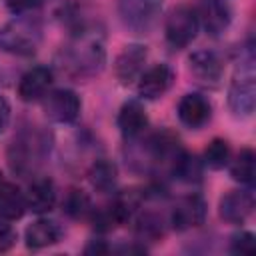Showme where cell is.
<instances>
[{
  "label": "cell",
  "mask_w": 256,
  "mask_h": 256,
  "mask_svg": "<svg viewBox=\"0 0 256 256\" xmlns=\"http://www.w3.org/2000/svg\"><path fill=\"white\" fill-rule=\"evenodd\" d=\"M106 62L104 34L96 26H80L58 54V68L70 78H92Z\"/></svg>",
  "instance_id": "1"
},
{
  "label": "cell",
  "mask_w": 256,
  "mask_h": 256,
  "mask_svg": "<svg viewBox=\"0 0 256 256\" xmlns=\"http://www.w3.org/2000/svg\"><path fill=\"white\" fill-rule=\"evenodd\" d=\"M52 148L50 134L40 128H24L20 130L10 148H8V164L18 176H32L48 158Z\"/></svg>",
  "instance_id": "2"
},
{
  "label": "cell",
  "mask_w": 256,
  "mask_h": 256,
  "mask_svg": "<svg viewBox=\"0 0 256 256\" xmlns=\"http://www.w3.org/2000/svg\"><path fill=\"white\" fill-rule=\"evenodd\" d=\"M256 104V70H254V50L248 44L234 68L228 86V106L234 116H250Z\"/></svg>",
  "instance_id": "3"
},
{
  "label": "cell",
  "mask_w": 256,
  "mask_h": 256,
  "mask_svg": "<svg viewBox=\"0 0 256 256\" xmlns=\"http://www.w3.org/2000/svg\"><path fill=\"white\" fill-rule=\"evenodd\" d=\"M42 40V26L38 20L16 16L0 26V50L14 56H32Z\"/></svg>",
  "instance_id": "4"
},
{
  "label": "cell",
  "mask_w": 256,
  "mask_h": 256,
  "mask_svg": "<svg viewBox=\"0 0 256 256\" xmlns=\"http://www.w3.org/2000/svg\"><path fill=\"white\" fill-rule=\"evenodd\" d=\"M198 28H200L198 12L190 6H176L166 18L164 36L172 48L180 50L192 44V40L198 34Z\"/></svg>",
  "instance_id": "5"
},
{
  "label": "cell",
  "mask_w": 256,
  "mask_h": 256,
  "mask_svg": "<svg viewBox=\"0 0 256 256\" xmlns=\"http://www.w3.org/2000/svg\"><path fill=\"white\" fill-rule=\"evenodd\" d=\"M162 12V0H118V16L122 24L136 32H148Z\"/></svg>",
  "instance_id": "6"
},
{
  "label": "cell",
  "mask_w": 256,
  "mask_h": 256,
  "mask_svg": "<svg viewBox=\"0 0 256 256\" xmlns=\"http://www.w3.org/2000/svg\"><path fill=\"white\" fill-rule=\"evenodd\" d=\"M44 114L58 124H74L82 112L80 96L70 88H56L42 98Z\"/></svg>",
  "instance_id": "7"
},
{
  "label": "cell",
  "mask_w": 256,
  "mask_h": 256,
  "mask_svg": "<svg viewBox=\"0 0 256 256\" xmlns=\"http://www.w3.org/2000/svg\"><path fill=\"white\" fill-rule=\"evenodd\" d=\"M206 212H208L206 200L200 194H188V196H182L170 210V224L174 230L184 232L204 224Z\"/></svg>",
  "instance_id": "8"
},
{
  "label": "cell",
  "mask_w": 256,
  "mask_h": 256,
  "mask_svg": "<svg viewBox=\"0 0 256 256\" xmlns=\"http://www.w3.org/2000/svg\"><path fill=\"white\" fill-rule=\"evenodd\" d=\"M174 84V70L172 66L160 62L150 66L146 72L138 78V96L144 100H156L162 98Z\"/></svg>",
  "instance_id": "9"
},
{
  "label": "cell",
  "mask_w": 256,
  "mask_h": 256,
  "mask_svg": "<svg viewBox=\"0 0 256 256\" xmlns=\"http://www.w3.org/2000/svg\"><path fill=\"white\" fill-rule=\"evenodd\" d=\"M176 114H178V120L186 126V128H192V130H198L202 128L210 116H212V104L206 96L198 94V92H190V94H184L176 106Z\"/></svg>",
  "instance_id": "10"
},
{
  "label": "cell",
  "mask_w": 256,
  "mask_h": 256,
  "mask_svg": "<svg viewBox=\"0 0 256 256\" xmlns=\"http://www.w3.org/2000/svg\"><path fill=\"white\" fill-rule=\"evenodd\" d=\"M146 56H148V52H146V46H142V44L124 46V50L114 60V74L120 80V84L128 86L140 78V74L144 70Z\"/></svg>",
  "instance_id": "11"
},
{
  "label": "cell",
  "mask_w": 256,
  "mask_h": 256,
  "mask_svg": "<svg viewBox=\"0 0 256 256\" xmlns=\"http://www.w3.org/2000/svg\"><path fill=\"white\" fill-rule=\"evenodd\" d=\"M188 64H190V72L194 74V78L210 88H216L222 80L224 74V66L220 62V58L216 56V52L212 50H194L188 56Z\"/></svg>",
  "instance_id": "12"
},
{
  "label": "cell",
  "mask_w": 256,
  "mask_h": 256,
  "mask_svg": "<svg viewBox=\"0 0 256 256\" xmlns=\"http://www.w3.org/2000/svg\"><path fill=\"white\" fill-rule=\"evenodd\" d=\"M54 82V72L48 66H32L20 76L18 82V96L24 102H36L42 100L48 94V88Z\"/></svg>",
  "instance_id": "13"
},
{
  "label": "cell",
  "mask_w": 256,
  "mask_h": 256,
  "mask_svg": "<svg viewBox=\"0 0 256 256\" xmlns=\"http://www.w3.org/2000/svg\"><path fill=\"white\" fill-rule=\"evenodd\" d=\"M254 210V196L248 190H230L220 198L218 212L228 224H244Z\"/></svg>",
  "instance_id": "14"
},
{
  "label": "cell",
  "mask_w": 256,
  "mask_h": 256,
  "mask_svg": "<svg viewBox=\"0 0 256 256\" xmlns=\"http://www.w3.org/2000/svg\"><path fill=\"white\" fill-rule=\"evenodd\" d=\"M116 124H118L120 132L126 140L138 138L148 126V114H146V108L142 106V102L140 100H126L118 110Z\"/></svg>",
  "instance_id": "15"
},
{
  "label": "cell",
  "mask_w": 256,
  "mask_h": 256,
  "mask_svg": "<svg viewBox=\"0 0 256 256\" xmlns=\"http://www.w3.org/2000/svg\"><path fill=\"white\" fill-rule=\"evenodd\" d=\"M198 20L210 36H220L232 22L228 0H204L198 10Z\"/></svg>",
  "instance_id": "16"
},
{
  "label": "cell",
  "mask_w": 256,
  "mask_h": 256,
  "mask_svg": "<svg viewBox=\"0 0 256 256\" xmlns=\"http://www.w3.org/2000/svg\"><path fill=\"white\" fill-rule=\"evenodd\" d=\"M26 196V210L42 216V214H48L54 204H56V188H54V182L48 178V176H42V178H34L28 186V192L24 194Z\"/></svg>",
  "instance_id": "17"
},
{
  "label": "cell",
  "mask_w": 256,
  "mask_h": 256,
  "mask_svg": "<svg viewBox=\"0 0 256 256\" xmlns=\"http://www.w3.org/2000/svg\"><path fill=\"white\" fill-rule=\"evenodd\" d=\"M60 238H62V228L54 220H48V218H38L32 224H28L24 230L26 246L32 250L48 248V246L60 242Z\"/></svg>",
  "instance_id": "18"
},
{
  "label": "cell",
  "mask_w": 256,
  "mask_h": 256,
  "mask_svg": "<svg viewBox=\"0 0 256 256\" xmlns=\"http://www.w3.org/2000/svg\"><path fill=\"white\" fill-rule=\"evenodd\" d=\"M24 212H26L24 192L12 182H2L0 184V218L12 222L22 218Z\"/></svg>",
  "instance_id": "19"
},
{
  "label": "cell",
  "mask_w": 256,
  "mask_h": 256,
  "mask_svg": "<svg viewBox=\"0 0 256 256\" xmlns=\"http://www.w3.org/2000/svg\"><path fill=\"white\" fill-rule=\"evenodd\" d=\"M88 180H90V186L96 192L110 194V192H114L116 182H118V168L112 160L98 158L88 170Z\"/></svg>",
  "instance_id": "20"
},
{
  "label": "cell",
  "mask_w": 256,
  "mask_h": 256,
  "mask_svg": "<svg viewBox=\"0 0 256 256\" xmlns=\"http://www.w3.org/2000/svg\"><path fill=\"white\" fill-rule=\"evenodd\" d=\"M170 176H174L176 180H182L186 184H198L202 180V162L194 154L182 150L170 168Z\"/></svg>",
  "instance_id": "21"
},
{
  "label": "cell",
  "mask_w": 256,
  "mask_h": 256,
  "mask_svg": "<svg viewBox=\"0 0 256 256\" xmlns=\"http://www.w3.org/2000/svg\"><path fill=\"white\" fill-rule=\"evenodd\" d=\"M230 176L244 184V186H252L254 178H256V154L252 148H242L236 158L230 162Z\"/></svg>",
  "instance_id": "22"
},
{
  "label": "cell",
  "mask_w": 256,
  "mask_h": 256,
  "mask_svg": "<svg viewBox=\"0 0 256 256\" xmlns=\"http://www.w3.org/2000/svg\"><path fill=\"white\" fill-rule=\"evenodd\" d=\"M62 208H64V212H66L70 218H76V220L86 218V216H90V214L94 212L90 198H88L82 190H78V188H70V190H68L64 202H62Z\"/></svg>",
  "instance_id": "23"
},
{
  "label": "cell",
  "mask_w": 256,
  "mask_h": 256,
  "mask_svg": "<svg viewBox=\"0 0 256 256\" xmlns=\"http://www.w3.org/2000/svg\"><path fill=\"white\" fill-rule=\"evenodd\" d=\"M230 162V144L224 138H212L204 150V164L212 170H222Z\"/></svg>",
  "instance_id": "24"
},
{
  "label": "cell",
  "mask_w": 256,
  "mask_h": 256,
  "mask_svg": "<svg viewBox=\"0 0 256 256\" xmlns=\"http://www.w3.org/2000/svg\"><path fill=\"white\" fill-rule=\"evenodd\" d=\"M136 234L144 240H158V238H162V234H164V228H162V222H160V218L156 216V214H150V212H146V214H140L138 216V220H136Z\"/></svg>",
  "instance_id": "25"
},
{
  "label": "cell",
  "mask_w": 256,
  "mask_h": 256,
  "mask_svg": "<svg viewBox=\"0 0 256 256\" xmlns=\"http://www.w3.org/2000/svg\"><path fill=\"white\" fill-rule=\"evenodd\" d=\"M254 250H256V238H254L252 232L242 230V232H238V234L232 236V240H230V252L252 256Z\"/></svg>",
  "instance_id": "26"
},
{
  "label": "cell",
  "mask_w": 256,
  "mask_h": 256,
  "mask_svg": "<svg viewBox=\"0 0 256 256\" xmlns=\"http://www.w3.org/2000/svg\"><path fill=\"white\" fill-rule=\"evenodd\" d=\"M40 2H42V0H6V8H8L12 14L22 16V14H26V12L38 8Z\"/></svg>",
  "instance_id": "27"
},
{
  "label": "cell",
  "mask_w": 256,
  "mask_h": 256,
  "mask_svg": "<svg viewBox=\"0 0 256 256\" xmlns=\"http://www.w3.org/2000/svg\"><path fill=\"white\" fill-rule=\"evenodd\" d=\"M10 122V102L0 94V134L8 128Z\"/></svg>",
  "instance_id": "28"
},
{
  "label": "cell",
  "mask_w": 256,
  "mask_h": 256,
  "mask_svg": "<svg viewBox=\"0 0 256 256\" xmlns=\"http://www.w3.org/2000/svg\"><path fill=\"white\" fill-rule=\"evenodd\" d=\"M108 252V244L104 240H90L84 248V254H106Z\"/></svg>",
  "instance_id": "29"
},
{
  "label": "cell",
  "mask_w": 256,
  "mask_h": 256,
  "mask_svg": "<svg viewBox=\"0 0 256 256\" xmlns=\"http://www.w3.org/2000/svg\"><path fill=\"white\" fill-rule=\"evenodd\" d=\"M2 182H4V178H2V172H0V184H2Z\"/></svg>",
  "instance_id": "30"
}]
</instances>
